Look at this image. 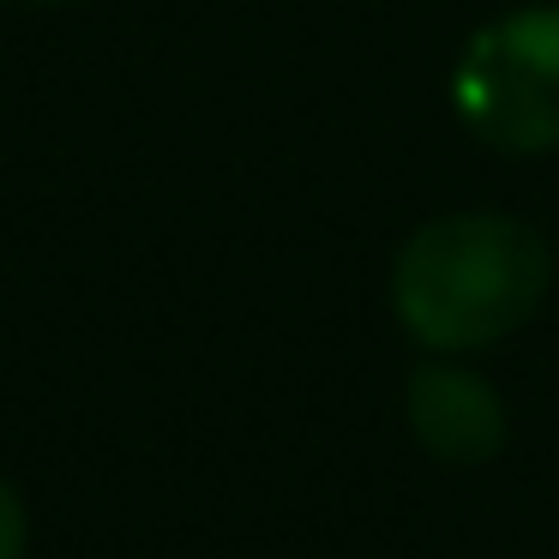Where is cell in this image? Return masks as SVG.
Segmentation results:
<instances>
[{
    "label": "cell",
    "instance_id": "1",
    "mask_svg": "<svg viewBox=\"0 0 559 559\" xmlns=\"http://www.w3.org/2000/svg\"><path fill=\"white\" fill-rule=\"evenodd\" d=\"M554 247L511 211L433 217L391 259V313L427 355H475L542 313Z\"/></svg>",
    "mask_w": 559,
    "mask_h": 559
},
{
    "label": "cell",
    "instance_id": "2",
    "mask_svg": "<svg viewBox=\"0 0 559 559\" xmlns=\"http://www.w3.org/2000/svg\"><path fill=\"white\" fill-rule=\"evenodd\" d=\"M451 103L506 157L559 151V7H523L475 31L451 73Z\"/></svg>",
    "mask_w": 559,
    "mask_h": 559
},
{
    "label": "cell",
    "instance_id": "3",
    "mask_svg": "<svg viewBox=\"0 0 559 559\" xmlns=\"http://www.w3.org/2000/svg\"><path fill=\"white\" fill-rule=\"evenodd\" d=\"M403 421H409L415 445L445 469H481L506 451L511 439V409L499 385L463 355H427L403 385Z\"/></svg>",
    "mask_w": 559,
    "mask_h": 559
},
{
    "label": "cell",
    "instance_id": "4",
    "mask_svg": "<svg viewBox=\"0 0 559 559\" xmlns=\"http://www.w3.org/2000/svg\"><path fill=\"white\" fill-rule=\"evenodd\" d=\"M25 542H31L25 499H19V487L0 475V559H25Z\"/></svg>",
    "mask_w": 559,
    "mask_h": 559
},
{
    "label": "cell",
    "instance_id": "5",
    "mask_svg": "<svg viewBox=\"0 0 559 559\" xmlns=\"http://www.w3.org/2000/svg\"><path fill=\"white\" fill-rule=\"evenodd\" d=\"M7 7H73V0H7Z\"/></svg>",
    "mask_w": 559,
    "mask_h": 559
}]
</instances>
